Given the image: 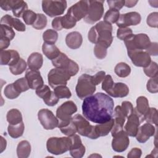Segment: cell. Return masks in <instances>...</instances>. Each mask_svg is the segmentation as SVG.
<instances>
[{
	"label": "cell",
	"instance_id": "1",
	"mask_svg": "<svg viewBox=\"0 0 158 158\" xmlns=\"http://www.w3.org/2000/svg\"><path fill=\"white\" fill-rule=\"evenodd\" d=\"M114 107L112 98L103 93H97L83 99L82 112L88 120L102 123L112 118Z\"/></svg>",
	"mask_w": 158,
	"mask_h": 158
},
{
	"label": "cell",
	"instance_id": "2",
	"mask_svg": "<svg viewBox=\"0 0 158 158\" xmlns=\"http://www.w3.org/2000/svg\"><path fill=\"white\" fill-rule=\"evenodd\" d=\"M112 26L105 22L100 21L92 27L88 35L89 41L94 44H99L108 48L112 43Z\"/></svg>",
	"mask_w": 158,
	"mask_h": 158
},
{
	"label": "cell",
	"instance_id": "3",
	"mask_svg": "<svg viewBox=\"0 0 158 158\" xmlns=\"http://www.w3.org/2000/svg\"><path fill=\"white\" fill-rule=\"evenodd\" d=\"M72 139L68 137H51L46 142L48 151L54 155H60L70 150Z\"/></svg>",
	"mask_w": 158,
	"mask_h": 158
},
{
	"label": "cell",
	"instance_id": "4",
	"mask_svg": "<svg viewBox=\"0 0 158 158\" xmlns=\"http://www.w3.org/2000/svg\"><path fill=\"white\" fill-rule=\"evenodd\" d=\"M75 91L77 96L83 100L93 95L96 91V85L92 80V76L86 73L81 75L78 79Z\"/></svg>",
	"mask_w": 158,
	"mask_h": 158
},
{
	"label": "cell",
	"instance_id": "5",
	"mask_svg": "<svg viewBox=\"0 0 158 158\" xmlns=\"http://www.w3.org/2000/svg\"><path fill=\"white\" fill-rule=\"evenodd\" d=\"M127 51L146 49L151 42L149 36L145 33L132 34L124 40Z\"/></svg>",
	"mask_w": 158,
	"mask_h": 158
},
{
	"label": "cell",
	"instance_id": "6",
	"mask_svg": "<svg viewBox=\"0 0 158 158\" xmlns=\"http://www.w3.org/2000/svg\"><path fill=\"white\" fill-rule=\"evenodd\" d=\"M72 120L79 135L92 139H97L94 133V125H91L85 117L80 114H76L72 117Z\"/></svg>",
	"mask_w": 158,
	"mask_h": 158
},
{
	"label": "cell",
	"instance_id": "7",
	"mask_svg": "<svg viewBox=\"0 0 158 158\" xmlns=\"http://www.w3.org/2000/svg\"><path fill=\"white\" fill-rule=\"evenodd\" d=\"M104 1H88V13L83 20L89 24L99 21L104 14Z\"/></svg>",
	"mask_w": 158,
	"mask_h": 158
},
{
	"label": "cell",
	"instance_id": "8",
	"mask_svg": "<svg viewBox=\"0 0 158 158\" xmlns=\"http://www.w3.org/2000/svg\"><path fill=\"white\" fill-rule=\"evenodd\" d=\"M51 61L53 66L65 70L71 77L76 75L79 71L78 65L63 52H60L57 57Z\"/></svg>",
	"mask_w": 158,
	"mask_h": 158
},
{
	"label": "cell",
	"instance_id": "9",
	"mask_svg": "<svg viewBox=\"0 0 158 158\" xmlns=\"http://www.w3.org/2000/svg\"><path fill=\"white\" fill-rule=\"evenodd\" d=\"M70 77L65 70L56 67L51 69L48 75V83L53 89L59 86H66Z\"/></svg>",
	"mask_w": 158,
	"mask_h": 158
},
{
	"label": "cell",
	"instance_id": "10",
	"mask_svg": "<svg viewBox=\"0 0 158 158\" xmlns=\"http://www.w3.org/2000/svg\"><path fill=\"white\" fill-rule=\"evenodd\" d=\"M67 8L66 1H43V12L50 17L60 16L64 13Z\"/></svg>",
	"mask_w": 158,
	"mask_h": 158
},
{
	"label": "cell",
	"instance_id": "11",
	"mask_svg": "<svg viewBox=\"0 0 158 158\" xmlns=\"http://www.w3.org/2000/svg\"><path fill=\"white\" fill-rule=\"evenodd\" d=\"M0 7L5 11L11 10L14 15L17 18L22 17L23 13L28 10L27 2L22 0H1Z\"/></svg>",
	"mask_w": 158,
	"mask_h": 158
},
{
	"label": "cell",
	"instance_id": "12",
	"mask_svg": "<svg viewBox=\"0 0 158 158\" xmlns=\"http://www.w3.org/2000/svg\"><path fill=\"white\" fill-rule=\"evenodd\" d=\"M77 111V107L72 101H67L61 104L56 110V117L59 123L69 122L72 120V115Z\"/></svg>",
	"mask_w": 158,
	"mask_h": 158
},
{
	"label": "cell",
	"instance_id": "13",
	"mask_svg": "<svg viewBox=\"0 0 158 158\" xmlns=\"http://www.w3.org/2000/svg\"><path fill=\"white\" fill-rule=\"evenodd\" d=\"M38 118L45 130H53L59 125V120L53 112L48 109H42L38 111Z\"/></svg>",
	"mask_w": 158,
	"mask_h": 158
},
{
	"label": "cell",
	"instance_id": "14",
	"mask_svg": "<svg viewBox=\"0 0 158 158\" xmlns=\"http://www.w3.org/2000/svg\"><path fill=\"white\" fill-rule=\"evenodd\" d=\"M127 119L123 130L128 136L135 137L137 134L140 123L144 121L143 117L137 112L135 108H133L132 113L127 117Z\"/></svg>",
	"mask_w": 158,
	"mask_h": 158
},
{
	"label": "cell",
	"instance_id": "15",
	"mask_svg": "<svg viewBox=\"0 0 158 158\" xmlns=\"http://www.w3.org/2000/svg\"><path fill=\"white\" fill-rule=\"evenodd\" d=\"M88 10V1H79L68 9L67 14L77 22L85 17Z\"/></svg>",
	"mask_w": 158,
	"mask_h": 158
},
{
	"label": "cell",
	"instance_id": "16",
	"mask_svg": "<svg viewBox=\"0 0 158 158\" xmlns=\"http://www.w3.org/2000/svg\"><path fill=\"white\" fill-rule=\"evenodd\" d=\"M127 53L132 63L136 67L144 68L148 66L151 62V56L146 51L140 50L127 51Z\"/></svg>",
	"mask_w": 158,
	"mask_h": 158
},
{
	"label": "cell",
	"instance_id": "17",
	"mask_svg": "<svg viewBox=\"0 0 158 158\" xmlns=\"http://www.w3.org/2000/svg\"><path fill=\"white\" fill-rule=\"evenodd\" d=\"M112 137V148L114 151L122 152L128 148L130 144V139L128 135L123 130L118 132Z\"/></svg>",
	"mask_w": 158,
	"mask_h": 158
},
{
	"label": "cell",
	"instance_id": "18",
	"mask_svg": "<svg viewBox=\"0 0 158 158\" xmlns=\"http://www.w3.org/2000/svg\"><path fill=\"white\" fill-rule=\"evenodd\" d=\"M141 20L140 14L137 12H130L120 14L116 22L117 26L119 28H125L131 25H138Z\"/></svg>",
	"mask_w": 158,
	"mask_h": 158
},
{
	"label": "cell",
	"instance_id": "19",
	"mask_svg": "<svg viewBox=\"0 0 158 158\" xmlns=\"http://www.w3.org/2000/svg\"><path fill=\"white\" fill-rule=\"evenodd\" d=\"M112 118H114V125L110 131L113 136L118 132L123 130V125L127 118L120 106H117L114 109Z\"/></svg>",
	"mask_w": 158,
	"mask_h": 158
},
{
	"label": "cell",
	"instance_id": "20",
	"mask_svg": "<svg viewBox=\"0 0 158 158\" xmlns=\"http://www.w3.org/2000/svg\"><path fill=\"white\" fill-rule=\"evenodd\" d=\"M152 124L149 123H144L139 127L136 135V140L140 143H146L150 137L153 136L156 133V128Z\"/></svg>",
	"mask_w": 158,
	"mask_h": 158
},
{
	"label": "cell",
	"instance_id": "21",
	"mask_svg": "<svg viewBox=\"0 0 158 158\" xmlns=\"http://www.w3.org/2000/svg\"><path fill=\"white\" fill-rule=\"evenodd\" d=\"M25 78L31 89H36L44 85L43 79L38 70L28 69L25 73Z\"/></svg>",
	"mask_w": 158,
	"mask_h": 158
},
{
	"label": "cell",
	"instance_id": "22",
	"mask_svg": "<svg viewBox=\"0 0 158 158\" xmlns=\"http://www.w3.org/2000/svg\"><path fill=\"white\" fill-rule=\"evenodd\" d=\"M72 139V144L70 148V154L74 158H81L85 153V147L82 144L80 137L78 135L70 136Z\"/></svg>",
	"mask_w": 158,
	"mask_h": 158
},
{
	"label": "cell",
	"instance_id": "23",
	"mask_svg": "<svg viewBox=\"0 0 158 158\" xmlns=\"http://www.w3.org/2000/svg\"><path fill=\"white\" fill-rule=\"evenodd\" d=\"M20 59V55L15 50H2L0 52V63L1 65L12 66L17 64Z\"/></svg>",
	"mask_w": 158,
	"mask_h": 158
},
{
	"label": "cell",
	"instance_id": "24",
	"mask_svg": "<svg viewBox=\"0 0 158 158\" xmlns=\"http://www.w3.org/2000/svg\"><path fill=\"white\" fill-rule=\"evenodd\" d=\"M1 24L9 25L18 31H25L26 30L25 25L20 19L13 17L9 14H6L1 18Z\"/></svg>",
	"mask_w": 158,
	"mask_h": 158
},
{
	"label": "cell",
	"instance_id": "25",
	"mask_svg": "<svg viewBox=\"0 0 158 158\" xmlns=\"http://www.w3.org/2000/svg\"><path fill=\"white\" fill-rule=\"evenodd\" d=\"M107 93L114 98H124L128 94L129 88L123 83H114L112 88Z\"/></svg>",
	"mask_w": 158,
	"mask_h": 158
},
{
	"label": "cell",
	"instance_id": "26",
	"mask_svg": "<svg viewBox=\"0 0 158 158\" xmlns=\"http://www.w3.org/2000/svg\"><path fill=\"white\" fill-rule=\"evenodd\" d=\"M83 43V37L78 31H72L68 33L65 37L67 46L72 49L79 48Z\"/></svg>",
	"mask_w": 158,
	"mask_h": 158
},
{
	"label": "cell",
	"instance_id": "27",
	"mask_svg": "<svg viewBox=\"0 0 158 158\" xmlns=\"http://www.w3.org/2000/svg\"><path fill=\"white\" fill-rule=\"evenodd\" d=\"M114 125V118H112L109 121L102 123H98L94 125V133L97 138L100 136H105L109 134L111 131Z\"/></svg>",
	"mask_w": 158,
	"mask_h": 158
},
{
	"label": "cell",
	"instance_id": "28",
	"mask_svg": "<svg viewBox=\"0 0 158 158\" xmlns=\"http://www.w3.org/2000/svg\"><path fill=\"white\" fill-rule=\"evenodd\" d=\"M43 64V56L41 54L37 52L31 53L27 59V65L28 68L31 70H38L42 67Z\"/></svg>",
	"mask_w": 158,
	"mask_h": 158
},
{
	"label": "cell",
	"instance_id": "29",
	"mask_svg": "<svg viewBox=\"0 0 158 158\" xmlns=\"http://www.w3.org/2000/svg\"><path fill=\"white\" fill-rule=\"evenodd\" d=\"M42 51L45 56L51 60L57 57L61 52L55 44H48L46 43H43V44Z\"/></svg>",
	"mask_w": 158,
	"mask_h": 158
},
{
	"label": "cell",
	"instance_id": "30",
	"mask_svg": "<svg viewBox=\"0 0 158 158\" xmlns=\"http://www.w3.org/2000/svg\"><path fill=\"white\" fill-rule=\"evenodd\" d=\"M31 152V145L27 140L19 142L17 147V154L19 158H27Z\"/></svg>",
	"mask_w": 158,
	"mask_h": 158
},
{
	"label": "cell",
	"instance_id": "31",
	"mask_svg": "<svg viewBox=\"0 0 158 158\" xmlns=\"http://www.w3.org/2000/svg\"><path fill=\"white\" fill-rule=\"evenodd\" d=\"M6 119L10 125H17L22 121V115L19 110L12 109L9 110L6 115Z\"/></svg>",
	"mask_w": 158,
	"mask_h": 158
},
{
	"label": "cell",
	"instance_id": "32",
	"mask_svg": "<svg viewBox=\"0 0 158 158\" xmlns=\"http://www.w3.org/2000/svg\"><path fill=\"white\" fill-rule=\"evenodd\" d=\"M25 126L23 122L17 125H9L7 131L10 137L16 139L23 135L24 132Z\"/></svg>",
	"mask_w": 158,
	"mask_h": 158
},
{
	"label": "cell",
	"instance_id": "33",
	"mask_svg": "<svg viewBox=\"0 0 158 158\" xmlns=\"http://www.w3.org/2000/svg\"><path fill=\"white\" fill-rule=\"evenodd\" d=\"M137 112L143 117L149 109L148 99L145 96H139L136 99V106L135 108Z\"/></svg>",
	"mask_w": 158,
	"mask_h": 158
},
{
	"label": "cell",
	"instance_id": "34",
	"mask_svg": "<svg viewBox=\"0 0 158 158\" xmlns=\"http://www.w3.org/2000/svg\"><path fill=\"white\" fill-rule=\"evenodd\" d=\"M114 72L119 77L125 78L130 74L131 67L129 65L125 62H119L115 65Z\"/></svg>",
	"mask_w": 158,
	"mask_h": 158
},
{
	"label": "cell",
	"instance_id": "35",
	"mask_svg": "<svg viewBox=\"0 0 158 158\" xmlns=\"http://www.w3.org/2000/svg\"><path fill=\"white\" fill-rule=\"evenodd\" d=\"M58 128L60 130L63 134L67 136H72L77 132L75 125L72 120L67 123H59Z\"/></svg>",
	"mask_w": 158,
	"mask_h": 158
},
{
	"label": "cell",
	"instance_id": "36",
	"mask_svg": "<svg viewBox=\"0 0 158 158\" xmlns=\"http://www.w3.org/2000/svg\"><path fill=\"white\" fill-rule=\"evenodd\" d=\"M157 110L154 107H149L148 112L143 116V120L147 123L154 124L157 126Z\"/></svg>",
	"mask_w": 158,
	"mask_h": 158
},
{
	"label": "cell",
	"instance_id": "37",
	"mask_svg": "<svg viewBox=\"0 0 158 158\" xmlns=\"http://www.w3.org/2000/svg\"><path fill=\"white\" fill-rule=\"evenodd\" d=\"M58 38L57 32L52 29L46 30L43 34V39L44 43L48 44H54Z\"/></svg>",
	"mask_w": 158,
	"mask_h": 158
},
{
	"label": "cell",
	"instance_id": "38",
	"mask_svg": "<svg viewBox=\"0 0 158 158\" xmlns=\"http://www.w3.org/2000/svg\"><path fill=\"white\" fill-rule=\"evenodd\" d=\"M27 64L22 58L19 59L18 62L15 65L9 67V70L10 72L14 75H19L22 74L27 69Z\"/></svg>",
	"mask_w": 158,
	"mask_h": 158
},
{
	"label": "cell",
	"instance_id": "39",
	"mask_svg": "<svg viewBox=\"0 0 158 158\" xmlns=\"http://www.w3.org/2000/svg\"><path fill=\"white\" fill-rule=\"evenodd\" d=\"M120 12L118 10L115 9H110L108 10L104 17V21L112 24L116 23L120 17Z\"/></svg>",
	"mask_w": 158,
	"mask_h": 158
},
{
	"label": "cell",
	"instance_id": "40",
	"mask_svg": "<svg viewBox=\"0 0 158 158\" xmlns=\"http://www.w3.org/2000/svg\"><path fill=\"white\" fill-rule=\"evenodd\" d=\"M54 92L55 94L59 98V99L62 98H70L72 96V93L69 88L66 86H59L54 88Z\"/></svg>",
	"mask_w": 158,
	"mask_h": 158
},
{
	"label": "cell",
	"instance_id": "41",
	"mask_svg": "<svg viewBox=\"0 0 158 158\" xmlns=\"http://www.w3.org/2000/svg\"><path fill=\"white\" fill-rule=\"evenodd\" d=\"M4 94L7 98L9 99H14L19 97L21 93L16 89L12 83L7 85L5 87L4 89Z\"/></svg>",
	"mask_w": 158,
	"mask_h": 158
},
{
	"label": "cell",
	"instance_id": "42",
	"mask_svg": "<svg viewBox=\"0 0 158 158\" xmlns=\"http://www.w3.org/2000/svg\"><path fill=\"white\" fill-rule=\"evenodd\" d=\"M15 33L12 28L7 25H0V37H4L12 40L15 37Z\"/></svg>",
	"mask_w": 158,
	"mask_h": 158
},
{
	"label": "cell",
	"instance_id": "43",
	"mask_svg": "<svg viewBox=\"0 0 158 158\" xmlns=\"http://www.w3.org/2000/svg\"><path fill=\"white\" fill-rule=\"evenodd\" d=\"M158 66L156 62L151 61L149 65L144 68V72L145 75L150 78L157 77Z\"/></svg>",
	"mask_w": 158,
	"mask_h": 158
},
{
	"label": "cell",
	"instance_id": "44",
	"mask_svg": "<svg viewBox=\"0 0 158 158\" xmlns=\"http://www.w3.org/2000/svg\"><path fill=\"white\" fill-rule=\"evenodd\" d=\"M13 84L16 89L20 93L22 92H25L30 89L27 80L25 77H22L15 80L13 83Z\"/></svg>",
	"mask_w": 158,
	"mask_h": 158
},
{
	"label": "cell",
	"instance_id": "45",
	"mask_svg": "<svg viewBox=\"0 0 158 158\" xmlns=\"http://www.w3.org/2000/svg\"><path fill=\"white\" fill-rule=\"evenodd\" d=\"M47 18L43 14H37V18L32 27L36 30H42L46 27Z\"/></svg>",
	"mask_w": 158,
	"mask_h": 158
},
{
	"label": "cell",
	"instance_id": "46",
	"mask_svg": "<svg viewBox=\"0 0 158 158\" xmlns=\"http://www.w3.org/2000/svg\"><path fill=\"white\" fill-rule=\"evenodd\" d=\"M22 19L25 24L33 25L37 18V14L31 10H27L22 15Z\"/></svg>",
	"mask_w": 158,
	"mask_h": 158
},
{
	"label": "cell",
	"instance_id": "47",
	"mask_svg": "<svg viewBox=\"0 0 158 158\" xmlns=\"http://www.w3.org/2000/svg\"><path fill=\"white\" fill-rule=\"evenodd\" d=\"M77 23V22L73 20L72 17L68 15L67 14L62 16L61 19V24L63 28L65 29H70L73 28Z\"/></svg>",
	"mask_w": 158,
	"mask_h": 158
},
{
	"label": "cell",
	"instance_id": "48",
	"mask_svg": "<svg viewBox=\"0 0 158 158\" xmlns=\"http://www.w3.org/2000/svg\"><path fill=\"white\" fill-rule=\"evenodd\" d=\"M107 48L101 44H96L94 48V53L95 56L99 59L105 58L107 52Z\"/></svg>",
	"mask_w": 158,
	"mask_h": 158
},
{
	"label": "cell",
	"instance_id": "49",
	"mask_svg": "<svg viewBox=\"0 0 158 158\" xmlns=\"http://www.w3.org/2000/svg\"><path fill=\"white\" fill-rule=\"evenodd\" d=\"M133 34L132 30L128 27L119 28L117 31V37L122 41H124L127 38Z\"/></svg>",
	"mask_w": 158,
	"mask_h": 158
},
{
	"label": "cell",
	"instance_id": "50",
	"mask_svg": "<svg viewBox=\"0 0 158 158\" xmlns=\"http://www.w3.org/2000/svg\"><path fill=\"white\" fill-rule=\"evenodd\" d=\"M147 90L151 93H157L158 92L157 77L151 78L149 79L146 85Z\"/></svg>",
	"mask_w": 158,
	"mask_h": 158
},
{
	"label": "cell",
	"instance_id": "51",
	"mask_svg": "<svg viewBox=\"0 0 158 158\" xmlns=\"http://www.w3.org/2000/svg\"><path fill=\"white\" fill-rule=\"evenodd\" d=\"M147 24L152 28H157L158 25V13L154 12L149 14L146 19Z\"/></svg>",
	"mask_w": 158,
	"mask_h": 158
},
{
	"label": "cell",
	"instance_id": "52",
	"mask_svg": "<svg viewBox=\"0 0 158 158\" xmlns=\"http://www.w3.org/2000/svg\"><path fill=\"white\" fill-rule=\"evenodd\" d=\"M114 83V82L112 77L110 75H107L102 81V89L107 93L112 88Z\"/></svg>",
	"mask_w": 158,
	"mask_h": 158
},
{
	"label": "cell",
	"instance_id": "53",
	"mask_svg": "<svg viewBox=\"0 0 158 158\" xmlns=\"http://www.w3.org/2000/svg\"><path fill=\"white\" fill-rule=\"evenodd\" d=\"M125 1L124 0H117V1L109 0L107 1L109 5V9H115L118 11L125 6Z\"/></svg>",
	"mask_w": 158,
	"mask_h": 158
},
{
	"label": "cell",
	"instance_id": "54",
	"mask_svg": "<svg viewBox=\"0 0 158 158\" xmlns=\"http://www.w3.org/2000/svg\"><path fill=\"white\" fill-rule=\"evenodd\" d=\"M120 106L123 112L127 118V117L132 113L133 110V106L131 102L130 101H123L122 102V105Z\"/></svg>",
	"mask_w": 158,
	"mask_h": 158
},
{
	"label": "cell",
	"instance_id": "55",
	"mask_svg": "<svg viewBox=\"0 0 158 158\" xmlns=\"http://www.w3.org/2000/svg\"><path fill=\"white\" fill-rule=\"evenodd\" d=\"M59 100V98L55 94L54 92L52 91L51 95L46 99H44L43 101L48 106H54L57 104Z\"/></svg>",
	"mask_w": 158,
	"mask_h": 158
},
{
	"label": "cell",
	"instance_id": "56",
	"mask_svg": "<svg viewBox=\"0 0 158 158\" xmlns=\"http://www.w3.org/2000/svg\"><path fill=\"white\" fill-rule=\"evenodd\" d=\"M106 76V72L104 71H99L97 72L94 75L92 76V80L94 84L96 86L100 84L104 80Z\"/></svg>",
	"mask_w": 158,
	"mask_h": 158
},
{
	"label": "cell",
	"instance_id": "57",
	"mask_svg": "<svg viewBox=\"0 0 158 158\" xmlns=\"http://www.w3.org/2000/svg\"><path fill=\"white\" fill-rule=\"evenodd\" d=\"M146 52L149 56H156L158 54V48H157V43L153 42L151 43L149 46L146 49Z\"/></svg>",
	"mask_w": 158,
	"mask_h": 158
},
{
	"label": "cell",
	"instance_id": "58",
	"mask_svg": "<svg viewBox=\"0 0 158 158\" xmlns=\"http://www.w3.org/2000/svg\"><path fill=\"white\" fill-rule=\"evenodd\" d=\"M51 91V90L50 89L48 85H43L41 87L36 89V94L38 96L43 99L44 96Z\"/></svg>",
	"mask_w": 158,
	"mask_h": 158
},
{
	"label": "cell",
	"instance_id": "59",
	"mask_svg": "<svg viewBox=\"0 0 158 158\" xmlns=\"http://www.w3.org/2000/svg\"><path fill=\"white\" fill-rule=\"evenodd\" d=\"M142 154V151L138 148L131 149L128 152L127 157L128 158H139Z\"/></svg>",
	"mask_w": 158,
	"mask_h": 158
},
{
	"label": "cell",
	"instance_id": "60",
	"mask_svg": "<svg viewBox=\"0 0 158 158\" xmlns=\"http://www.w3.org/2000/svg\"><path fill=\"white\" fill-rule=\"evenodd\" d=\"M61 19H62V16H59V17H57L56 18H54L52 21V27L54 28V30H61L63 28L62 27V24H61Z\"/></svg>",
	"mask_w": 158,
	"mask_h": 158
},
{
	"label": "cell",
	"instance_id": "61",
	"mask_svg": "<svg viewBox=\"0 0 158 158\" xmlns=\"http://www.w3.org/2000/svg\"><path fill=\"white\" fill-rule=\"evenodd\" d=\"M10 40L7 38L0 37V50H5L10 44Z\"/></svg>",
	"mask_w": 158,
	"mask_h": 158
},
{
	"label": "cell",
	"instance_id": "62",
	"mask_svg": "<svg viewBox=\"0 0 158 158\" xmlns=\"http://www.w3.org/2000/svg\"><path fill=\"white\" fill-rule=\"evenodd\" d=\"M0 138H1V151H0V152L2 153L4 151V150L6 149V145H7V141L2 136H1Z\"/></svg>",
	"mask_w": 158,
	"mask_h": 158
},
{
	"label": "cell",
	"instance_id": "63",
	"mask_svg": "<svg viewBox=\"0 0 158 158\" xmlns=\"http://www.w3.org/2000/svg\"><path fill=\"white\" fill-rule=\"evenodd\" d=\"M138 1H125V6L127 7H133L138 3Z\"/></svg>",
	"mask_w": 158,
	"mask_h": 158
},
{
	"label": "cell",
	"instance_id": "64",
	"mask_svg": "<svg viewBox=\"0 0 158 158\" xmlns=\"http://www.w3.org/2000/svg\"><path fill=\"white\" fill-rule=\"evenodd\" d=\"M92 156H94V157H95V156H98V157H101V156H99V155H98V154H93V155H91L89 157H92Z\"/></svg>",
	"mask_w": 158,
	"mask_h": 158
}]
</instances>
